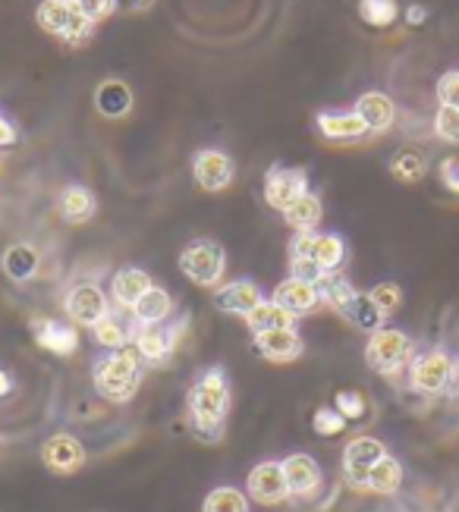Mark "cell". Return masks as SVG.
Segmentation results:
<instances>
[{"label": "cell", "mask_w": 459, "mask_h": 512, "mask_svg": "<svg viewBox=\"0 0 459 512\" xmlns=\"http://www.w3.org/2000/svg\"><path fill=\"white\" fill-rule=\"evenodd\" d=\"M189 421L195 437L205 443H217L224 437V425L230 415V381L224 368H208L199 381L192 384L186 396Z\"/></svg>", "instance_id": "cell-1"}, {"label": "cell", "mask_w": 459, "mask_h": 512, "mask_svg": "<svg viewBox=\"0 0 459 512\" xmlns=\"http://www.w3.org/2000/svg\"><path fill=\"white\" fill-rule=\"evenodd\" d=\"M142 384V362L136 352L114 349L95 365V387L111 403H129Z\"/></svg>", "instance_id": "cell-2"}, {"label": "cell", "mask_w": 459, "mask_h": 512, "mask_svg": "<svg viewBox=\"0 0 459 512\" xmlns=\"http://www.w3.org/2000/svg\"><path fill=\"white\" fill-rule=\"evenodd\" d=\"M38 26L45 29L48 35H57L63 41H85L92 35V19H85V13L76 7V0H41L38 4Z\"/></svg>", "instance_id": "cell-3"}, {"label": "cell", "mask_w": 459, "mask_h": 512, "mask_svg": "<svg viewBox=\"0 0 459 512\" xmlns=\"http://www.w3.org/2000/svg\"><path fill=\"white\" fill-rule=\"evenodd\" d=\"M365 362L378 374H397L412 362V340L397 327H381L368 337Z\"/></svg>", "instance_id": "cell-4"}, {"label": "cell", "mask_w": 459, "mask_h": 512, "mask_svg": "<svg viewBox=\"0 0 459 512\" xmlns=\"http://www.w3.org/2000/svg\"><path fill=\"white\" fill-rule=\"evenodd\" d=\"M180 271L199 286H217L227 271V255L217 242H192L180 252Z\"/></svg>", "instance_id": "cell-5"}, {"label": "cell", "mask_w": 459, "mask_h": 512, "mask_svg": "<svg viewBox=\"0 0 459 512\" xmlns=\"http://www.w3.org/2000/svg\"><path fill=\"white\" fill-rule=\"evenodd\" d=\"M387 456L384 443L375 437H356L346 443L343 450V475L346 481L356 487V491H368V475L371 469Z\"/></svg>", "instance_id": "cell-6"}, {"label": "cell", "mask_w": 459, "mask_h": 512, "mask_svg": "<svg viewBox=\"0 0 459 512\" xmlns=\"http://www.w3.org/2000/svg\"><path fill=\"white\" fill-rule=\"evenodd\" d=\"M290 255L312 258L324 274H334L346 258V246L337 233H296Z\"/></svg>", "instance_id": "cell-7"}, {"label": "cell", "mask_w": 459, "mask_h": 512, "mask_svg": "<svg viewBox=\"0 0 459 512\" xmlns=\"http://www.w3.org/2000/svg\"><path fill=\"white\" fill-rule=\"evenodd\" d=\"M450 381H453V359L441 349H431V352L419 355L409 368V384L428 396L444 393Z\"/></svg>", "instance_id": "cell-8"}, {"label": "cell", "mask_w": 459, "mask_h": 512, "mask_svg": "<svg viewBox=\"0 0 459 512\" xmlns=\"http://www.w3.org/2000/svg\"><path fill=\"white\" fill-rule=\"evenodd\" d=\"M63 311H67V318H73V324H79V327H98L107 315H111V305H107V296L101 293V286L82 283L67 293Z\"/></svg>", "instance_id": "cell-9"}, {"label": "cell", "mask_w": 459, "mask_h": 512, "mask_svg": "<svg viewBox=\"0 0 459 512\" xmlns=\"http://www.w3.org/2000/svg\"><path fill=\"white\" fill-rule=\"evenodd\" d=\"M305 192H309V173L302 167H271L265 173V202L277 211H287Z\"/></svg>", "instance_id": "cell-10"}, {"label": "cell", "mask_w": 459, "mask_h": 512, "mask_svg": "<svg viewBox=\"0 0 459 512\" xmlns=\"http://www.w3.org/2000/svg\"><path fill=\"white\" fill-rule=\"evenodd\" d=\"M183 330H186V321H180L177 327H170V324L139 327L136 330V340H133L139 359H145L148 365H164L170 355H173V349H177Z\"/></svg>", "instance_id": "cell-11"}, {"label": "cell", "mask_w": 459, "mask_h": 512, "mask_svg": "<svg viewBox=\"0 0 459 512\" xmlns=\"http://www.w3.org/2000/svg\"><path fill=\"white\" fill-rule=\"evenodd\" d=\"M249 497L261 506H277L290 497L287 475L280 462H258L249 472Z\"/></svg>", "instance_id": "cell-12"}, {"label": "cell", "mask_w": 459, "mask_h": 512, "mask_svg": "<svg viewBox=\"0 0 459 512\" xmlns=\"http://www.w3.org/2000/svg\"><path fill=\"white\" fill-rule=\"evenodd\" d=\"M41 459L54 475H76L85 465V447L73 434H54L41 447Z\"/></svg>", "instance_id": "cell-13"}, {"label": "cell", "mask_w": 459, "mask_h": 512, "mask_svg": "<svg viewBox=\"0 0 459 512\" xmlns=\"http://www.w3.org/2000/svg\"><path fill=\"white\" fill-rule=\"evenodd\" d=\"M192 173H195V183H199L205 192H221L233 183V161L224 151L205 148V151L195 154Z\"/></svg>", "instance_id": "cell-14"}, {"label": "cell", "mask_w": 459, "mask_h": 512, "mask_svg": "<svg viewBox=\"0 0 459 512\" xmlns=\"http://www.w3.org/2000/svg\"><path fill=\"white\" fill-rule=\"evenodd\" d=\"M255 352L261 359L268 362H296L302 355V340L296 327H283V330H265V333H255Z\"/></svg>", "instance_id": "cell-15"}, {"label": "cell", "mask_w": 459, "mask_h": 512, "mask_svg": "<svg viewBox=\"0 0 459 512\" xmlns=\"http://www.w3.org/2000/svg\"><path fill=\"white\" fill-rule=\"evenodd\" d=\"M283 465V475H287V487H290V497H309L321 487V469L312 456L305 453H293L280 462Z\"/></svg>", "instance_id": "cell-16"}, {"label": "cell", "mask_w": 459, "mask_h": 512, "mask_svg": "<svg viewBox=\"0 0 459 512\" xmlns=\"http://www.w3.org/2000/svg\"><path fill=\"white\" fill-rule=\"evenodd\" d=\"M32 333L41 349H48L54 355H73L79 346V333L67 321H51V318H35Z\"/></svg>", "instance_id": "cell-17"}, {"label": "cell", "mask_w": 459, "mask_h": 512, "mask_svg": "<svg viewBox=\"0 0 459 512\" xmlns=\"http://www.w3.org/2000/svg\"><path fill=\"white\" fill-rule=\"evenodd\" d=\"M261 302V289L252 283V280H233V283H227V286H221L214 293V305L221 308V311H227V315H249L252 308H258Z\"/></svg>", "instance_id": "cell-18"}, {"label": "cell", "mask_w": 459, "mask_h": 512, "mask_svg": "<svg viewBox=\"0 0 459 512\" xmlns=\"http://www.w3.org/2000/svg\"><path fill=\"white\" fill-rule=\"evenodd\" d=\"M274 302H280L293 315H305V311H315L321 305V289L315 283H305L296 277H287L277 289H274Z\"/></svg>", "instance_id": "cell-19"}, {"label": "cell", "mask_w": 459, "mask_h": 512, "mask_svg": "<svg viewBox=\"0 0 459 512\" xmlns=\"http://www.w3.org/2000/svg\"><path fill=\"white\" fill-rule=\"evenodd\" d=\"M356 114L362 117V123L368 126V132H384L393 126V117H397V107L384 92H365L356 101Z\"/></svg>", "instance_id": "cell-20"}, {"label": "cell", "mask_w": 459, "mask_h": 512, "mask_svg": "<svg viewBox=\"0 0 459 512\" xmlns=\"http://www.w3.org/2000/svg\"><path fill=\"white\" fill-rule=\"evenodd\" d=\"M95 107L98 114L107 117V120H120L129 114V107H133V92H129V85L120 82V79H107L98 92H95Z\"/></svg>", "instance_id": "cell-21"}, {"label": "cell", "mask_w": 459, "mask_h": 512, "mask_svg": "<svg viewBox=\"0 0 459 512\" xmlns=\"http://www.w3.org/2000/svg\"><path fill=\"white\" fill-rule=\"evenodd\" d=\"M151 286H155V283H151V277L145 271H139V267H126V271L114 274L111 293H114V302L120 308H133Z\"/></svg>", "instance_id": "cell-22"}, {"label": "cell", "mask_w": 459, "mask_h": 512, "mask_svg": "<svg viewBox=\"0 0 459 512\" xmlns=\"http://www.w3.org/2000/svg\"><path fill=\"white\" fill-rule=\"evenodd\" d=\"M98 211V202L92 189L85 186H67L60 195V217L67 220V224H89Z\"/></svg>", "instance_id": "cell-23"}, {"label": "cell", "mask_w": 459, "mask_h": 512, "mask_svg": "<svg viewBox=\"0 0 459 512\" xmlns=\"http://www.w3.org/2000/svg\"><path fill=\"white\" fill-rule=\"evenodd\" d=\"M170 311H173V299L167 289L161 286H151L148 293L133 305V318L139 327H151V324H167L170 318Z\"/></svg>", "instance_id": "cell-24"}, {"label": "cell", "mask_w": 459, "mask_h": 512, "mask_svg": "<svg viewBox=\"0 0 459 512\" xmlns=\"http://www.w3.org/2000/svg\"><path fill=\"white\" fill-rule=\"evenodd\" d=\"M0 267H4V274L16 283H26L38 274V252L35 246H29V242H16V246H10L4 252V258H0Z\"/></svg>", "instance_id": "cell-25"}, {"label": "cell", "mask_w": 459, "mask_h": 512, "mask_svg": "<svg viewBox=\"0 0 459 512\" xmlns=\"http://www.w3.org/2000/svg\"><path fill=\"white\" fill-rule=\"evenodd\" d=\"M318 129L324 139H334V142L362 139L368 132V126L362 123L356 110H349V114H318Z\"/></svg>", "instance_id": "cell-26"}, {"label": "cell", "mask_w": 459, "mask_h": 512, "mask_svg": "<svg viewBox=\"0 0 459 512\" xmlns=\"http://www.w3.org/2000/svg\"><path fill=\"white\" fill-rule=\"evenodd\" d=\"M246 324L252 333H265V330H283V327H296V315L287 311L280 302L265 299L258 308H252L246 315Z\"/></svg>", "instance_id": "cell-27"}, {"label": "cell", "mask_w": 459, "mask_h": 512, "mask_svg": "<svg viewBox=\"0 0 459 512\" xmlns=\"http://www.w3.org/2000/svg\"><path fill=\"white\" fill-rule=\"evenodd\" d=\"M283 217H287V224L296 230V233H315L318 220H321V198L305 192L302 198H296V202L283 211Z\"/></svg>", "instance_id": "cell-28"}, {"label": "cell", "mask_w": 459, "mask_h": 512, "mask_svg": "<svg viewBox=\"0 0 459 512\" xmlns=\"http://www.w3.org/2000/svg\"><path fill=\"white\" fill-rule=\"evenodd\" d=\"M318 289H321V302L331 305V308L337 311V315H346V308L353 305V299L359 296V293H356V286L349 283L340 271L327 274V277L318 283Z\"/></svg>", "instance_id": "cell-29"}, {"label": "cell", "mask_w": 459, "mask_h": 512, "mask_svg": "<svg viewBox=\"0 0 459 512\" xmlns=\"http://www.w3.org/2000/svg\"><path fill=\"white\" fill-rule=\"evenodd\" d=\"M136 330H139V324H136V318H133V324H126V321H120V318H114V315H107L98 327H92V333H95V340L101 343V346H107V349H126V343H133L136 340Z\"/></svg>", "instance_id": "cell-30"}, {"label": "cell", "mask_w": 459, "mask_h": 512, "mask_svg": "<svg viewBox=\"0 0 459 512\" xmlns=\"http://www.w3.org/2000/svg\"><path fill=\"white\" fill-rule=\"evenodd\" d=\"M400 484H403V465L393 459V456H384L375 469H371V475H368V491L371 494H384V497H390V494H397L400 491Z\"/></svg>", "instance_id": "cell-31"}, {"label": "cell", "mask_w": 459, "mask_h": 512, "mask_svg": "<svg viewBox=\"0 0 459 512\" xmlns=\"http://www.w3.org/2000/svg\"><path fill=\"white\" fill-rule=\"evenodd\" d=\"M349 324L353 327H359V330H368V333H375V330H381L384 327V311L371 302V296L368 293H359L356 299H353V305L346 308V315H343Z\"/></svg>", "instance_id": "cell-32"}, {"label": "cell", "mask_w": 459, "mask_h": 512, "mask_svg": "<svg viewBox=\"0 0 459 512\" xmlns=\"http://www.w3.org/2000/svg\"><path fill=\"white\" fill-rule=\"evenodd\" d=\"M390 173L397 176L400 183H419L422 176L428 173V161H425V154L422 151H400V154H393V161H390Z\"/></svg>", "instance_id": "cell-33"}, {"label": "cell", "mask_w": 459, "mask_h": 512, "mask_svg": "<svg viewBox=\"0 0 459 512\" xmlns=\"http://www.w3.org/2000/svg\"><path fill=\"white\" fill-rule=\"evenodd\" d=\"M202 512H249V500L236 487H214L202 503Z\"/></svg>", "instance_id": "cell-34"}, {"label": "cell", "mask_w": 459, "mask_h": 512, "mask_svg": "<svg viewBox=\"0 0 459 512\" xmlns=\"http://www.w3.org/2000/svg\"><path fill=\"white\" fill-rule=\"evenodd\" d=\"M359 16L368 26L384 29L400 16V7H397V0H359Z\"/></svg>", "instance_id": "cell-35"}, {"label": "cell", "mask_w": 459, "mask_h": 512, "mask_svg": "<svg viewBox=\"0 0 459 512\" xmlns=\"http://www.w3.org/2000/svg\"><path fill=\"white\" fill-rule=\"evenodd\" d=\"M371 302H375L384 315H393V311H397L400 305H403V289L397 286V283H378V286H371Z\"/></svg>", "instance_id": "cell-36"}, {"label": "cell", "mask_w": 459, "mask_h": 512, "mask_svg": "<svg viewBox=\"0 0 459 512\" xmlns=\"http://www.w3.org/2000/svg\"><path fill=\"white\" fill-rule=\"evenodd\" d=\"M312 428H315V434H321V437H337V434H343V428H346V418H343L334 406H321V409L315 412V418H312Z\"/></svg>", "instance_id": "cell-37"}, {"label": "cell", "mask_w": 459, "mask_h": 512, "mask_svg": "<svg viewBox=\"0 0 459 512\" xmlns=\"http://www.w3.org/2000/svg\"><path fill=\"white\" fill-rule=\"evenodd\" d=\"M434 132H437V139H444L450 145H459V110H453V107H441V110H437Z\"/></svg>", "instance_id": "cell-38"}, {"label": "cell", "mask_w": 459, "mask_h": 512, "mask_svg": "<svg viewBox=\"0 0 459 512\" xmlns=\"http://www.w3.org/2000/svg\"><path fill=\"white\" fill-rule=\"evenodd\" d=\"M334 409L346 418V421H356V418H362L365 415V396L362 393H356V390H340L337 393V399H334Z\"/></svg>", "instance_id": "cell-39"}, {"label": "cell", "mask_w": 459, "mask_h": 512, "mask_svg": "<svg viewBox=\"0 0 459 512\" xmlns=\"http://www.w3.org/2000/svg\"><path fill=\"white\" fill-rule=\"evenodd\" d=\"M437 101H441V107L459 110V70H450L437 79Z\"/></svg>", "instance_id": "cell-40"}, {"label": "cell", "mask_w": 459, "mask_h": 512, "mask_svg": "<svg viewBox=\"0 0 459 512\" xmlns=\"http://www.w3.org/2000/svg\"><path fill=\"white\" fill-rule=\"evenodd\" d=\"M290 267H293V274H290V277L305 280V283H315V286L327 277L312 258H302V255H290Z\"/></svg>", "instance_id": "cell-41"}, {"label": "cell", "mask_w": 459, "mask_h": 512, "mask_svg": "<svg viewBox=\"0 0 459 512\" xmlns=\"http://www.w3.org/2000/svg\"><path fill=\"white\" fill-rule=\"evenodd\" d=\"M76 7L85 13V19H92V22H101L114 13L117 7V0H76Z\"/></svg>", "instance_id": "cell-42"}, {"label": "cell", "mask_w": 459, "mask_h": 512, "mask_svg": "<svg viewBox=\"0 0 459 512\" xmlns=\"http://www.w3.org/2000/svg\"><path fill=\"white\" fill-rule=\"evenodd\" d=\"M441 183H444L450 192L459 195V158H447V161L441 164Z\"/></svg>", "instance_id": "cell-43"}, {"label": "cell", "mask_w": 459, "mask_h": 512, "mask_svg": "<svg viewBox=\"0 0 459 512\" xmlns=\"http://www.w3.org/2000/svg\"><path fill=\"white\" fill-rule=\"evenodd\" d=\"M16 142V129H13V123H7L4 117H0V148H7V145H13Z\"/></svg>", "instance_id": "cell-44"}, {"label": "cell", "mask_w": 459, "mask_h": 512, "mask_svg": "<svg viewBox=\"0 0 459 512\" xmlns=\"http://www.w3.org/2000/svg\"><path fill=\"white\" fill-rule=\"evenodd\" d=\"M425 19H428V10L419 7V4H412V7L406 10V22H409V26H422Z\"/></svg>", "instance_id": "cell-45"}, {"label": "cell", "mask_w": 459, "mask_h": 512, "mask_svg": "<svg viewBox=\"0 0 459 512\" xmlns=\"http://www.w3.org/2000/svg\"><path fill=\"white\" fill-rule=\"evenodd\" d=\"M13 390V381H10V374L4 371V368H0V396H7Z\"/></svg>", "instance_id": "cell-46"}, {"label": "cell", "mask_w": 459, "mask_h": 512, "mask_svg": "<svg viewBox=\"0 0 459 512\" xmlns=\"http://www.w3.org/2000/svg\"><path fill=\"white\" fill-rule=\"evenodd\" d=\"M453 384H456V387H459V359H456V362H453Z\"/></svg>", "instance_id": "cell-47"}, {"label": "cell", "mask_w": 459, "mask_h": 512, "mask_svg": "<svg viewBox=\"0 0 459 512\" xmlns=\"http://www.w3.org/2000/svg\"><path fill=\"white\" fill-rule=\"evenodd\" d=\"M133 4H148V0H133Z\"/></svg>", "instance_id": "cell-48"}]
</instances>
